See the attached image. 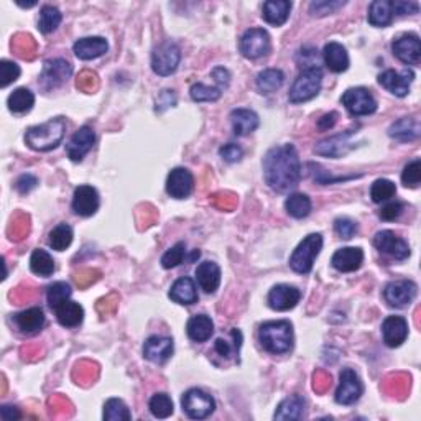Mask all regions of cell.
Returning <instances> with one entry per match:
<instances>
[{
  "label": "cell",
  "mask_w": 421,
  "mask_h": 421,
  "mask_svg": "<svg viewBox=\"0 0 421 421\" xmlns=\"http://www.w3.org/2000/svg\"><path fill=\"white\" fill-rule=\"evenodd\" d=\"M285 74L282 69H263L257 76V89L262 94H272L283 86Z\"/></svg>",
  "instance_id": "cell-37"
},
{
  "label": "cell",
  "mask_w": 421,
  "mask_h": 421,
  "mask_svg": "<svg viewBox=\"0 0 421 421\" xmlns=\"http://www.w3.org/2000/svg\"><path fill=\"white\" fill-rule=\"evenodd\" d=\"M99 204H101V199H99L96 188L89 186V184H81V186L74 189L73 210L78 215H83V218L94 215L97 213Z\"/></svg>",
  "instance_id": "cell-16"
},
{
  "label": "cell",
  "mask_w": 421,
  "mask_h": 421,
  "mask_svg": "<svg viewBox=\"0 0 421 421\" xmlns=\"http://www.w3.org/2000/svg\"><path fill=\"white\" fill-rule=\"evenodd\" d=\"M210 74H213L214 81L218 83V88L225 89V88L229 86V83H230V73L225 68H223V66L214 68L213 73H210Z\"/></svg>",
  "instance_id": "cell-58"
},
{
  "label": "cell",
  "mask_w": 421,
  "mask_h": 421,
  "mask_svg": "<svg viewBox=\"0 0 421 421\" xmlns=\"http://www.w3.org/2000/svg\"><path fill=\"white\" fill-rule=\"evenodd\" d=\"M215 350H218L220 355H224V357H229L230 355V345L227 340H224V339L215 340Z\"/></svg>",
  "instance_id": "cell-61"
},
{
  "label": "cell",
  "mask_w": 421,
  "mask_h": 421,
  "mask_svg": "<svg viewBox=\"0 0 421 421\" xmlns=\"http://www.w3.org/2000/svg\"><path fill=\"white\" fill-rule=\"evenodd\" d=\"M304 408H307V402L302 395H292L278 405L275 420H302L304 417Z\"/></svg>",
  "instance_id": "cell-34"
},
{
  "label": "cell",
  "mask_w": 421,
  "mask_h": 421,
  "mask_svg": "<svg viewBox=\"0 0 421 421\" xmlns=\"http://www.w3.org/2000/svg\"><path fill=\"white\" fill-rule=\"evenodd\" d=\"M336 122H338V112H329L318 120V127L321 130H329L331 127H334Z\"/></svg>",
  "instance_id": "cell-60"
},
{
  "label": "cell",
  "mask_w": 421,
  "mask_h": 421,
  "mask_svg": "<svg viewBox=\"0 0 421 421\" xmlns=\"http://www.w3.org/2000/svg\"><path fill=\"white\" fill-rule=\"evenodd\" d=\"M259 339L270 354H287L293 348V326L288 321H268L259 329Z\"/></svg>",
  "instance_id": "cell-3"
},
{
  "label": "cell",
  "mask_w": 421,
  "mask_h": 421,
  "mask_svg": "<svg viewBox=\"0 0 421 421\" xmlns=\"http://www.w3.org/2000/svg\"><path fill=\"white\" fill-rule=\"evenodd\" d=\"M174 104H177V96H174V93L165 89V91L160 93V96L157 99V110L158 112H163L165 109L172 107Z\"/></svg>",
  "instance_id": "cell-56"
},
{
  "label": "cell",
  "mask_w": 421,
  "mask_h": 421,
  "mask_svg": "<svg viewBox=\"0 0 421 421\" xmlns=\"http://www.w3.org/2000/svg\"><path fill=\"white\" fill-rule=\"evenodd\" d=\"M30 270L38 277L48 278L54 272V260L47 250L37 249L33 250L32 257H30Z\"/></svg>",
  "instance_id": "cell-36"
},
{
  "label": "cell",
  "mask_w": 421,
  "mask_h": 421,
  "mask_svg": "<svg viewBox=\"0 0 421 421\" xmlns=\"http://www.w3.org/2000/svg\"><path fill=\"white\" fill-rule=\"evenodd\" d=\"M194 178L186 168H174L167 178V193L174 199H184L193 193Z\"/></svg>",
  "instance_id": "cell-18"
},
{
  "label": "cell",
  "mask_w": 421,
  "mask_h": 421,
  "mask_svg": "<svg viewBox=\"0 0 421 421\" xmlns=\"http://www.w3.org/2000/svg\"><path fill=\"white\" fill-rule=\"evenodd\" d=\"M265 182L273 191L288 193L298 186L302 178V162L293 145L270 148L263 158Z\"/></svg>",
  "instance_id": "cell-1"
},
{
  "label": "cell",
  "mask_w": 421,
  "mask_h": 421,
  "mask_svg": "<svg viewBox=\"0 0 421 421\" xmlns=\"http://www.w3.org/2000/svg\"><path fill=\"white\" fill-rule=\"evenodd\" d=\"M272 49L270 35L263 28H250L240 38V53L249 59L267 57Z\"/></svg>",
  "instance_id": "cell-9"
},
{
  "label": "cell",
  "mask_w": 421,
  "mask_h": 421,
  "mask_svg": "<svg viewBox=\"0 0 421 421\" xmlns=\"http://www.w3.org/2000/svg\"><path fill=\"white\" fill-rule=\"evenodd\" d=\"M420 120L417 117H402L389 129V135L398 142H412L420 137Z\"/></svg>",
  "instance_id": "cell-31"
},
{
  "label": "cell",
  "mask_w": 421,
  "mask_h": 421,
  "mask_svg": "<svg viewBox=\"0 0 421 421\" xmlns=\"http://www.w3.org/2000/svg\"><path fill=\"white\" fill-rule=\"evenodd\" d=\"M63 15L57 7L53 5H45L42 7V12H40V20H38V30L45 35L54 32L61 23Z\"/></svg>",
  "instance_id": "cell-41"
},
{
  "label": "cell",
  "mask_w": 421,
  "mask_h": 421,
  "mask_svg": "<svg viewBox=\"0 0 421 421\" xmlns=\"http://www.w3.org/2000/svg\"><path fill=\"white\" fill-rule=\"evenodd\" d=\"M395 193H397L395 183L385 178H380L377 182H374L372 188H370V198H372V201L377 204L389 201L390 198L395 196Z\"/></svg>",
  "instance_id": "cell-44"
},
{
  "label": "cell",
  "mask_w": 421,
  "mask_h": 421,
  "mask_svg": "<svg viewBox=\"0 0 421 421\" xmlns=\"http://www.w3.org/2000/svg\"><path fill=\"white\" fill-rule=\"evenodd\" d=\"M334 230H336V234H338L340 239L348 240V239H352L354 235L357 234L359 227H357V224H355L352 219H349V218H339V219L334 220Z\"/></svg>",
  "instance_id": "cell-50"
},
{
  "label": "cell",
  "mask_w": 421,
  "mask_h": 421,
  "mask_svg": "<svg viewBox=\"0 0 421 421\" xmlns=\"http://www.w3.org/2000/svg\"><path fill=\"white\" fill-rule=\"evenodd\" d=\"M132 418L127 405L119 398H110L104 405V420L107 421H129Z\"/></svg>",
  "instance_id": "cell-43"
},
{
  "label": "cell",
  "mask_w": 421,
  "mask_h": 421,
  "mask_svg": "<svg viewBox=\"0 0 421 421\" xmlns=\"http://www.w3.org/2000/svg\"><path fill=\"white\" fill-rule=\"evenodd\" d=\"M0 417L4 421H13L22 418V413L17 407H10V405H4L2 410H0Z\"/></svg>",
  "instance_id": "cell-59"
},
{
  "label": "cell",
  "mask_w": 421,
  "mask_h": 421,
  "mask_svg": "<svg viewBox=\"0 0 421 421\" xmlns=\"http://www.w3.org/2000/svg\"><path fill=\"white\" fill-rule=\"evenodd\" d=\"M173 339L163 336H152L143 344V357L155 364H163L173 355Z\"/></svg>",
  "instance_id": "cell-20"
},
{
  "label": "cell",
  "mask_w": 421,
  "mask_h": 421,
  "mask_svg": "<svg viewBox=\"0 0 421 421\" xmlns=\"http://www.w3.org/2000/svg\"><path fill=\"white\" fill-rule=\"evenodd\" d=\"M230 122H232L234 134L239 137H245V135L255 132L260 125L259 115L250 109H234L230 112Z\"/></svg>",
  "instance_id": "cell-26"
},
{
  "label": "cell",
  "mask_w": 421,
  "mask_h": 421,
  "mask_svg": "<svg viewBox=\"0 0 421 421\" xmlns=\"http://www.w3.org/2000/svg\"><path fill=\"white\" fill-rule=\"evenodd\" d=\"M13 323L22 334H37L45 326V313L42 308H30L13 316Z\"/></svg>",
  "instance_id": "cell-25"
},
{
  "label": "cell",
  "mask_w": 421,
  "mask_h": 421,
  "mask_svg": "<svg viewBox=\"0 0 421 421\" xmlns=\"http://www.w3.org/2000/svg\"><path fill=\"white\" fill-rule=\"evenodd\" d=\"M20 76V68L13 61H8V59H2L0 61V86L7 88L10 84L15 83Z\"/></svg>",
  "instance_id": "cell-49"
},
{
  "label": "cell",
  "mask_w": 421,
  "mask_h": 421,
  "mask_svg": "<svg viewBox=\"0 0 421 421\" xmlns=\"http://www.w3.org/2000/svg\"><path fill=\"white\" fill-rule=\"evenodd\" d=\"M66 132L64 117H54L42 125H33L25 132V143L35 152H49L61 143Z\"/></svg>",
  "instance_id": "cell-2"
},
{
  "label": "cell",
  "mask_w": 421,
  "mask_h": 421,
  "mask_svg": "<svg viewBox=\"0 0 421 421\" xmlns=\"http://www.w3.org/2000/svg\"><path fill=\"white\" fill-rule=\"evenodd\" d=\"M285 209L292 218L303 219L312 213V199L303 193L290 194L287 201H285Z\"/></svg>",
  "instance_id": "cell-39"
},
{
  "label": "cell",
  "mask_w": 421,
  "mask_h": 421,
  "mask_svg": "<svg viewBox=\"0 0 421 421\" xmlns=\"http://www.w3.org/2000/svg\"><path fill=\"white\" fill-rule=\"evenodd\" d=\"M340 102L344 107L349 110L355 117H362V115H370L377 110V101L370 94L369 89L365 88H350L343 94Z\"/></svg>",
  "instance_id": "cell-10"
},
{
  "label": "cell",
  "mask_w": 421,
  "mask_h": 421,
  "mask_svg": "<svg viewBox=\"0 0 421 421\" xmlns=\"http://www.w3.org/2000/svg\"><path fill=\"white\" fill-rule=\"evenodd\" d=\"M384 343L389 348H400L408 338V323L402 316H389L382 324Z\"/></svg>",
  "instance_id": "cell-22"
},
{
  "label": "cell",
  "mask_w": 421,
  "mask_h": 421,
  "mask_svg": "<svg viewBox=\"0 0 421 421\" xmlns=\"http://www.w3.org/2000/svg\"><path fill=\"white\" fill-rule=\"evenodd\" d=\"M219 155L227 163H237L244 157V150L237 143H227L219 148Z\"/></svg>",
  "instance_id": "cell-52"
},
{
  "label": "cell",
  "mask_w": 421,
  "mask_h": 421,
  "mask_svg": "<svg viewBox=\"0 0 421 421\" xmlns=\"http://www.w3.org/2000/svg\"><path fill=\"white\" fill-rule=\"evenodd\" d=\"M364 387L359 375L352 369H344L339 377V387L336 390V402L339 405H354L362 397Z\"/></svg>",
  "instance_id": "cell-11"
},
{
  "label": "cell",
  "mask_w": 421,
  "mask_h": 421,
  "mask_svg": "<svg viewBox=\"0 0 421 421\" xmlns=\"http://www.w3.org/2000/svg\"><path fill=\"white\" fill-rule=\"evenodd\" d=\"M393 20L392 2L389 0H375L369 7V23L372 27H387Z\"/></svg>",
  "instance_id": "cell-35"
},
{
  "label": "cell",
  "mask_w": 421,
  "mask_h": 421,
  "mask_svg": "<svg viewBox=\"0 0 421 421\" xmlns=\"http://www.w3.org/2000/svg\"><path fill=\"white\" fill-rule=\"evenodd\" d=\"M150 412L155 418H168L173 415V402L167 393H155L148 403Z\"/></svg>",
  "instance_id": "cell-42"
},
{
  "label": "cell",
  "mask_w": 421,
  "mask_h": 421,
  "mask_svg": "<svg viewBox=\"0 0 421 421\" xmlns=\"http://www.w3.org/2000/svg\"><path fill=\"white\" fill-rule=\"evenodd\" d=\"M402 213H403V203L395 201L380 209V218L384 220H395L402 215Z\"/></svg>",
  "instance_id": "cell-53"
},
{
  "label": "cell",
  "mask_w": 421,
  "mask_h": 421,
  "mask_svg": "<svg viewBox=\"0 0 421 421\" xmlns=\"http://www.w3.org/2000/svg\"><path fill=\"white\" fill-rule=\"evenodd\" d=\"M323 84V71L321 68L303 69L302 74L295 79L292 89H290V102L302 104L312 101L321 91Z\"/></svg>",
  "instance_id": "cell-5"
},
{
  "label": "cell",
  "mask_w": 421,
  "mask_h": 421,
  "mask_svg": "<svg viewBox=\"0 0 421 421\" xmlns=\"http://www.w3.org/2000/svg\"><path fill=\"white\" fill-rule=\"evenodd\" d=\"M196 280L199 283L201 290H204V293H215V290L219 288L220 285V268L218 263L214 262H206L199 263L196 268Z\"/></svg>",
  "instance_id": "cell-29"
},
{
  "label": "cell",
  "mask_w": 421,
  "mask_h": 421,
  "mask_svg": "<svg viewBox=\"0 0 421 421\" xmlns=\"http://www.w3.org/2000/svg\"><path fill=\"white\" fill-rule=\"evenodd\" d=\"M345 2H328V0H321V2H313L309 5V10H312V13L314 17H324V15H329V13H334L336 10L344 7Z\"/></svg>",
  "instance_id": "cell-51"
},
{
  "label": "cell",
  "mask_w": 421,
  "mask_h": 421,
  "mask_svg": "<svg viewBox=\"0 0 421 421\" xmlns=\"http://www.w3.org/2000/svg\"><path fill=\"white\" fill-rule=\"evenodd\" d=\"M374 245L380 252L387 254L397 260H405L410 257V245L392 230H380V232L375 234Z\"/></svg>",
  "instance_id": "cell-13"
},
{
  "label": "cell",
  "mask_w": 421,
  "mask_h": 421,
  "mask_svg": "<svg viewBox=\"0 0 421 421\" xmlns=\"http://www.w3.org/2000/svg\"><path fill=\"white\" fill-rule=\"evenodd\" d=\"M73 242V229L71 225H68L66 223L58 224L52 232H49V239L48 244L53 250H58V252H63L66 250L69 245Z\"/></svg>",
  "instance_id": "cell-40"
},
{
  "label": "cell",
  "mask_w": 421,
  "mask_h": 421,
  "mask_svg": "<svg viewBox=\"0 0 421 421\" xmlns=\"http://www.w3.org/2000/svg\"><path fill=\"white\" fill-rule=\"evenodd\" d=\"M184 249H186V247H184V244L178 242L177 245H173L172 249L167 250V252H165L163 257H162L163 268L168 270V268L178 267V265L184 260V254H186V250H184Z\"/></svg>",
  "instance_id": "cell-48"
},
{
  "label": "cell",
  "mask_w": 421,
  "mask_h": 421,
  "mask_svg": "<svg viewBox=\"0 0 421 421\" xmlns=\"http://www.w3.org/2000/svg\"><path fill=\"white\" fill-rule=\"evenodd\" d=\"M71 73L73 68L66 59H48V61H45L42 74H40V86L43 91H53V89L63 86L68 81V78L71 76Z\"/></svg>",
  "instance_id": "cell-8"
},
{
  "label": "cell",
  "mask_w": 421,
  "mask_h": 421,
  "mask_svg": "<svg viewBox=\"0 0 421 421\" xmlns=\"http://www.w3.org/2000/svg\"><path fill=\"white\" fill-rule=\"evenodd\" d=\"M54 314H57L58 323L64 326V328H78L84 319V309L81 304L76 302H69V300L59 304L54 309Z\"/></svg>",
  "instance_id": "cell-33"
},
{
  "label": "cell",
  "mask_w": 421,
  "mask_h": 421,
  "mask_svg": "<svg viewBox=\"0 0 421 421\" xmlns=\"http://www.w3.org/2000/svg\"><path fill=\"white\" fill-rule=\"evenodd\" d=\"M323 59L333 73H344L349 68V54L343 45L331 42L323 49Z\"/></svg>",
  "instance_id": "cell-27"
},
{
  "label": "cell",
  "mask_w": 421,
  "mask_h": 421,
  "mask_svg": "<svg viewBox=\"0 0 421 421\" xmlns=\"http://www.w3.org/2000/svg\"><path fill=\"white\" fill-rule=\"evenodd\" d=\"M418 287L417 283L410 282V280H397V282L389 283L384 290V298L390 307L393 308H405L413 303L417 298Z\"/></svg>",
  "instance_id": "cell-12"
},
{
  "label": "cell",
  "mask_w": 421,
  "mask_h": 421,
  "mask_svg": "<svg viewBox=\"0 0 421 421\" xmlns=\"http://www.w3.org/2000/svg\"><path fill=\"white\" fill-rule=\"evenodd\" d=\"M189 96H191L194 102H214L223 96V89L218 86L209 88V86H204L201 83H198V84H193L191 89H189Z\"/></svg>",
  "instance_id": "cell-46"
},
{
  "label": "cell",
  "mask_w": 421,
  "mask_h": 421,
  "mask_svg": "<svg viewBox=\"0 0 421 421\" xmlns=\"http://www.w3.org/2000/svg\"><path fill=\"white\" fill-rule=\"evenodd\" d=\"M392 49L400 61L410 66H417L421 61V42L418 35L408 33L397 38L392 45Z\"/></svg>",
  "instance_id": "cell-14"
},
{
  "label": "cell",
  "mask_w": 421,
  "mask_h": 421,
  "mask_svg": "<svg viewBox=\"0 0 421 421\" xmlns=\"http://www.w3.org/2000/svg\"><path fill=\"white\" fill-rule=\"evenodd\" d=\"M94 142H96V134H94L93 127L83 125V127L73 135L66 147L69 160L76 163L81 162V160L91 152V148L94 147Z\"/></svg>",
  "instance_id": "cell-17"
},
{
  "label": "cell",
  "mask_w": 421,
  "mask_h": 421,
  "mask_svg": "<svg viewBox=\"0 0 421 421\" xmlns=\"http://www.w3.org/2000/svg\"><path fill=\"white\" fill-rule=\"evenodd\" d=\"M37 184L38 179L35 178L33 174H22V177L17 179V183H15V188H17L20 194H27L32 191V189L37 188Z\"/></svg>",
  "instance_id": "cell-55"
},
{
  "label": "cell",
  "mask_w": 421,
  "mask_h": 421,
  "mask_svg": "<svg viewBox=\"0 0 421 421\" xmlns=\"http://www.w3.org/2000/svg\"><path fill=\"white\" fill-rule=\"evenodd\" d=\"M170 298H172L174 303L183 304V307L194 304L198 302L196 285H194V282L189 277L178 278L177 282L172 285V288H170Z\"/></svg>",
  "instance_id": "cell-28"
},
{
  "label": "cell",
  "mask_w": 421,
  "mask_h": 421,
  "mask_svg": "<svg viewBox=\"0 0 421 421\" xmlns=\"http://www.w3.org/2000/svg\"><path fill=\"white\" fill-rule=\"evenodd\" d=\"M35 104L33 93L27 88H18L8 96V110L13 114H27L28 110H32Z\"/></svg>",
  "instance_id": "cell-38"
},
{
  "label": "cell",
  "mask_w": 421,
  "mask_h": 421,
  "mask_svg": "<svg viewBox=\"0 0 421 421\" xmlns=\"http://www.w3.org/2000/svg\"><path fill=\"white\" fill-rule=\"evenodd\" d=\"M352 130H345V132L334 135V137L321 140L314 147V153L329 158L343 157L349 150H352V143H349V138L352 137Z\"/></svg>",
  "instance_id": "cell-19"
},
{
  "label": "cell",
  "mask_w": 421,
  "mask_h": 421,
  "mask_svg": "<svg viewBox=\"0 0 421 421\" xmlns=\"http://www.w3.org/2000/svg\"><path fill=\"white\" fill-rule=\"evenodd\" d=\"M97 88V76L96 73L84 71L81 76L78 78V89H83L86 93H93Z\"/></svg>",
  "instance_id": "cell-54"
},
{
  "label": "cell",
  "mask_w": 421,
  "mask_h": 421,
  "mask_svg": "<svg viewBox=\"0 0 421 421\" xmlns=\"http://www.w3.org/2000/svg\"><path fill=\"white\" fill-rule=\"evenodd\" d=\"M402 182L407 188H418L421 182V160L415 158L403 168Z\"/></svg>",
  "instance_id": "cell-47"
},
{
  "label": "cell",
  "mask_w": 421,
  "mask_h": 421,
  "mask_svg": "<svg viewBox=\"0 0 421 421\" xmlns=\"http://www.w3.org/2000/svg\"><path fill=\"white\" fill-rule=\"evenodd\" d=\"M290 12H292V2L288 0H268L263 4L262 17L273 27H282L288 20Z\"/></svg>",
  "instance_id": "cell-30"
},
{
  "label": "cell",
  "mask_w": 421,
  "mask_h": 421,
  "mask_svg": "<svg viewBox=\"0 0 421 421\" xmlns=\"http://www.w3.org/2000/svg\"><path fill=\"white\" fill-rule=\"evenodd\" d=\"M302 300V292L292 285H277L268 293V307L275 312H290Z\"/></svg>",
  "instance_id": "cell-15"
},
{
  "label": "cell",
  "mask_w": 421,
  "mask_h": 421,
  "mask_svg": "<svg viewBox=\"0 0 421 421\" xmlns=\"http://www.w3.org/2000/svg\"><path fill=\"white\" fill-rule=\"evenodd\" d=\"M109 49V43L107 40L102 37H86L78 40L74 43L73 52L79 59L83 61H89V59H96L99 57H102L104 53H107Z\"/></svg>",
  "instance_id": "cell-24"
},
{
  "label": "cell",
  "mask_w": 421,
  "mask_h": 421,
  "mask_svg": "<svg viewBox=\"0 0 421 421\" xmlns=\"http://www.w3.org/2000/svg\"><path fill=\"white\" fill-rule=\"evenodd\" d=\"M182 61V49L177 43L163 42L155 47L152 53V69L158 76H170L177 71L178 64Z\"/></svg>",
  "instance_id": "cell-6"
},
{
  "label": "cell",
  "mask_w": 421,
  "mask_h": 421,
  "mask_svg": "<svg viewBox=\"0 0 421 421\" xmlns=\"http://www.w3.org/2000/svg\"><path fill=\"white\" fill-rule=\"evenodd\" d=\"M393 13L407 15V13H418L420 5L417 2H392Z\"/></svg>",
  "instance_id": "cell-57"
},
{
  "label": "cell",
  "mask_w": 421,
  "mask_h": 421,
  "mask_svg": "<svg viewBox=\"0 0 421 421\" xmlns=\"http://www.w3.org/2000/svg\"><path fill=\"white\" fill-rule=\"evenodd\" d=\"M183 412L193 420H204L214 413L215 402L201 389H189L182 398Z\"/></svg>",
  "instance_id": "cell-7"
},
{
  "label": "cell",
  "mask_w": 421,
  "mask_h": 421,
  "mask_svg": "<svg viewBox=\"0 0 421 421\" xmlns=\"http://www.w3.org/2000/svg\"><path fill=\"white\" fill-rule=\"evenodd\" d=\"M413 81V73L405 69L403 73H395L393 69H387L379 74L380 86L387 89L389 93L395 94L397 97H405L410 93V84Z\"/></svg>",
  "instance_id": "cell-21"
},
{
  "label": "cell",
  "mask_w": 421,
  "mask_h": 421,
  "mask_svg": "<svg viewBox=\"0 0 421 421\" xmlns=\"http://www.w3.org/2000/svg\"><path fill=\"white\" fill-rule=\"evenodd\" d=\"M73 290L71 287H69L68 283L64 282H57L53 285H49L48 290H47V300H48V304L49 308L57 309L59 304L66 302V300H69V297H71Z\"/></svg>",
  "instance_id": "cell-45"
},
{
  "label": "cell",
  "mask_w": 421,
  "mask_h": 421,
  "mask_svg": "<svg viewBox=\"0 0 421 421\" xmlns=\"http://www.w3.org/2000/svg\"><path fill=\"white\" fill-rule=\"evenodd\" d=\"M323 249V235L309 234L304 237L290 257V267L297 273H309L313 270L314 260Z\"/></svg>",
  "instance_id": "cell-4"
},
{
  "label": "cell",
  "mask_w": 421,
  "mask_h": 421,
  "mask_svg": "<svg viewBox=\"0 0 421 421\" xmlns=\"http://www.w3.org/2000/svg\"><path fill=\"white\" fill-rule=\"evenodd\" d=\"M364 262V252L362 249L359 247H344L339 249L338 252L333 255V267L338 270V272L343 273H349V272H355L362 267Z\"/></svg>",
  "instance_id": "cell-23"
},
{
  "label": "cell",
  "mask_w": 421,
  "mask_h": 421,
  "mask_svg": "<svg viewBox=\"0 0 421 421\" xmlns=\"http://www.w3.org/2000/svg\"><path fill=\"white\" fill-rule=\"evenodd\" d=\"M188 338L194 343H206L214 334V323L206 314H196L188 321L186 326Z\"/></svg>",
  "instance_id": "cell-32"
}]
</instances>
